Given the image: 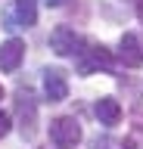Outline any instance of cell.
<instances>
[{
  "instance_id": "5",
  "label": "cell",
  "mask_w": 143,
  "mask_h": 149,
  "mask_svg": "<svg viewBox=\"0 0 143 149\" xmlns=\"http://www.w3.org/2000/svg\"><path fill=\"white\" fill-rule=\"evenodd\" d=\"M44 96H47L50 102H62L68 96L66 72H59V68H44Z\"/></svg>"
},
{
  "instance_id": "2",
  "label": "cell",
  "mask_w": 143,
  "mask_h": 149,
  "mask_svg": "<svg viewBox=\"0 0 143 149\" xmlns=\"http://www.w3.org/2000/svg\"><path fill=\"white\" fill-rule=\"evenodd\" d=\"M81 47H84V40H81V34H78L75 28L59 25V28L50 31V50L56 56H78Z\"/></svg>"
},
{
  "instance_id": "6",
  "label": "cell",
  "mask_w": 143,
  "mask_h": 149,
  "mask_svg": "<svg viewBox=\"0 0 143 149\" xmlns=\"http://www.w3.org/2000/svg\"><path fill=\"white\" fill-rule=\"evenodd\" d=\"M25 59V40L10 37L6 44H0V72H16Z\"/></svg>"
},
{
  "instance_id": "1",
  "label": "cell",
  "mask_w": 143,
  "mask_h": 149,
  "mask_svg": "<svg viewBox=\"0 0 143 149\" xmlns=\"http://www.w3.org/2000/svg\"><path fill=\"white\" fill-rule=\"evenodd\" d=\"M50 143L56 149H75L81 143V124L75 115H59L50 121Z\"/></svg>"
},
{
  "instance_id": "10",
  "label": "cell",
  "mask_w": 143,
  "mask_h": 149,
  "mask_svg": "<svg viewBox=\"0 0 143 149\" xmlns=\"http://www.w3.org/2000/svg\"><path fill=\"white\" fill-rule=\"evenodd\" d=\"M90 149H134L131 140H115V137H96Z\"/></svg>"
},
{
  "instance_id": "14",
  "label": "cell",
  "mask_w": 143,
  "mask_h": 149,
  "mask_svg": "<svg viewBox=\"0 0 143 149\" xmlns=\"http://www.w3.org/2000/svg\"><path fill=\"white\" fill-rule=\"evenodd\" d=\"M0 100H3V87H0Z\"/></svg>"
},
{
  "instance_id": "12",
  "label": "cell",
  "mask_w": 143,
  "mask_h": 149,
  "mask_svg": "<svg viewBox=\"0 0 143 149\" xmlns=\"http://www.w3.org/2000/svg\"><path fill=\"white\" fill-rule=\"evenodd\" d=\"M134 9H137V19L143 22V0H134Z\"/></svg>"
},
{
  "instance_id": "9",
  "label": "cell",
  "mask_w": 143,
  "mask_h": 149,
  "mask_svg": "<svg viewBox=\"0 0 143 149\" xmlns=\"http://www.w3.org/2000/svg\"><path fill=\"white\" fill-rule=\"evenodd\" d=\"M16 19L22 28H31L38 22V0H16Z\"/></svg>"
},
{
  "instance_id": "7",
  "label": "cell",
  "mask_w": 143,
  "mask_h": 149,
  "mask_svg": "<svg viewBox=\"0 0 143 149\" xmlns=\"http://www.w3.org/2000/svg\"><path fill=\"white\" fill-rule=\"evenodd\" d=\"M118 59H121L128 68H137V65H143V44L137 34H121V40H118Z\"/></svg>"
},
{
  "instance_id": "4",
  "label": "cell",
  "mask_w": 143,
  "mask_h": 149,
  "mask_svg": "<svg viewBox=\"0 0 143 149\" xmlns=\"http://www.w3.org/2000/svg\"><path fill=\"white\" fill-rule=\"evenodd\" d=\"M16 112H19V130H22V137L31 140V137H34V130H38V102H34L31 90H19Z\"/></svg>"
},
{
  "instance_id": "13",
  "label": "cell",
  "mask_w": 143,
  "mask_h": 149,
  "mask_svg": "<svg viewBox=\"0 0 143 149\" xmlns=\"http://www.w3.org/2000/svg\"><path fill=\"white\" fill-rule=\"evenodd\" d=\"M44 3H47V6H62L66 0H44Z\"/></svg>"
},
{
  "instance_id": "11",
  "label": "cell",
  "mask_w": 143,
  "mask_h": 149,
  "mask_svg": "<svg viewBox=\"0 0 143 149\" xmlns=\"http://www.w3.org/2000/svg\"><path fill=\"white\" fill-rule=\"evenodd\" d=\"M10 130H13V118H10V115H6V112H0V140L6 137Z\"/></svg>"
},
{
  "instance_id": "8",
  "label": "cell",
  "mask_w": 143,
  "mask_h": 149,
  "mask_svg": "<svg viewBox=\"0 0 143 149\" xmlns=\"http://www.w3.org/2000/svg\"><path fill=\"white\" fill-rule=\"evenodd\" d=\"M93 112H96V118H100V124H106V127H112V124L121 121V106H118V100H112V96L96 100Z\"/></svg>"
},
{
  "instance_id": "3",
  "label": "cell",
  "mask_w": 143,
  "mask_h": 149,
  "mask_svg": "<svg viewBox=\"0 0 143 149\" xmlns=\"http://www.w3.org/2000/svg\"><path fill=\"white\" fill-rule=\"evenodd\" d=\"M78 56H81V62H78V72L81 74H90L93 68H103V72H112L115 68L112 53H109V47H103V44L87 47V50H81Z\"/></svg>"
}]
</instances>
